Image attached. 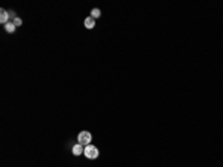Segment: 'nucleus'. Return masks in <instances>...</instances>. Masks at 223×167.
<instances>
[{
  "label": "nucleus",
  "instance_id": "4",
  "mask_svg": "<svg viewBox=\"0 0 223 167\" xmlns=\"http://www.w3.org/2000/svg\"><path fill=\"white\" fill-rule=\"evenodd\" d=\"M0 22L2 24H8L9 22V12L5 11V9L0 11Z\"/></svg>",
  "mask_w": 223,
  "mask_h": 167
},
{
  "label": "nucleus",
  "instance_id": "7",
  "mask_svg": "<svg viewBox=\"0 0 223 167\" xmlns=\"http://www.w3.org/2000/svg\"><path fill=\"white\" fill-rule=\"evenodd\" d=\"M100 15H101V11H100L98 8H94V9L91 11V17H92L94 19H95V18H98Z\"/></svg>",
  "mask_w": 223,
  "mask_h": 167
},
{
  "label": "nucleus",
  "instance_id": "1",
  "mask_svg": "<svg viewBox=\"0 0 223 167\" xmlns=\"http://www.w3.org/2000/svg\"><path fill=\"white\" fill-rule=\"evenodd\" d=\"M91 140H92V136L89 131H80V134L77 136V143H80L84 146L91 145Z\"/></svg>",
  "mask_w": 223,
  "mask_h": 167
},
{
  "label": "nucleus",
  "instance_id": "8",
  "mask_svg": "<svg viewBox=\"0 0 223 167\" xmlns=\"http://www.w3.org/2000/svg\"><path fill=\"white\" fill-rule=\"evenodd\" d=\"M14 24H15V27L22 25V19H21V18H15V19H14Z\"/></svg>",
  "mask_w": 223,
  "mask_h": 167
},
{
  "label": "nucleus",
  "instance_id": "5",
  "mask_svg": "<svg viewBox=\"0 0 223 167\" xmlns=\"http://www.w3.org/2000/svg\"><path fill=\"white\" fill-rule=\"evenodd\" d=\"M84 24H85L86 28H94V27H95V19L92 18V17H88V18L84 21Z\"/></svg>",
  "mask_w": 223,
  "mask_h": 167
},
{
  "label": "nucleus",
  "instance_id": "2",
  "mask_svg": "<svg viewBox=\"0 0 223 167\" xmlns=\"http://www.w3.org/2000/svg\"><path fill=\"white\" fill-rule=\"evenodd\" d=\"M84 155L89 160H95V158H98V148L94 146V145H88V146H85Z\"/></svg>",
  "mask_w": 223,
  "mask_h": 167
},
{
  "label": "nucleus",
  "instance_id": "3",
  "mask_svg": "<svg viewBox=\"0 0 223 167\" xmlns=\"http://www.w3.org/2000/svg\"><path fill=\"white\" fill-rule=\"evenodd\" d=\"M71 152H73V155L79 157V155H82V154L85 152V148H84V145H80V143H76V145H73Z\"/></svg>",
  "mask_w": 223,
  "mask_h": 167
},
{
  "label": "nucleus",
  "instance_id": "6",
  "mask_svg": "<svg viewBox=\"0 0 223 167\" xmlns=\"http://www.w3.org/2000/svg\"><path fill=\"white\" fill-rule=\"evenodd\" d=\"M15 28H17V27H15L14 21H9L8 24H5V30H6L8 33H14V32H15Z\"/></svg>",
  "mask_w": 223,
  "mask_h": 167
}]
</instances>
